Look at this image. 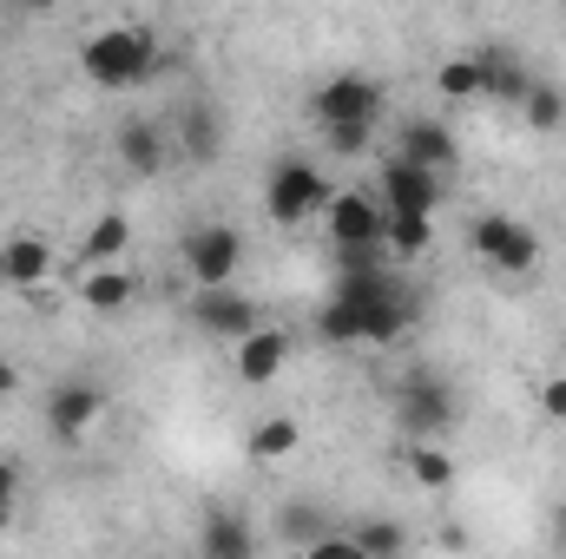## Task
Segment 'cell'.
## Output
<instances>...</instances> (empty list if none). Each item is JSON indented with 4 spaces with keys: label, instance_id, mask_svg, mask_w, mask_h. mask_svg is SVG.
Listing matches in <instances>:
<instances>
[{
    "label": "cell",
    "instance_id": "6da1fadb",
    "mask_svg": "<svg viewBox=\"0 0 566 559\" xmlns=\"http://www.w3.org/2000/svg\"><path fill=\"white\" fill-rule=\"evenodd\" d=\"M158 73V33L151 27H99L80 46V80L99 93H126Z\"/></svg>",
    "mask_w": 566,
    "mask_h": 559
},
{
    "label": "cell",
    "instance_id": "7a4b0ae2",
    "mask_svg": "<svg viewBox=\"0 0 566 559\" xmlns=\"http://www.w3.org/2000/svg\"><path fill=\"white\" fill-rule=\"evenodd\" d=\"M389 409H396V428H402L409 441H448V434H454V421H461L454 389H448L434 369L402 376V382H396V395H389Z\"/></svg>",
    "mask_w": 566,
    "mask_h": 559
},
{
    "label": "cell",
    "instance_id": "3957f363",
    "mask_svg": "<svg viewBox=\"0 0 566 559\" xmlns=\"http://www.w3.org/2000/svg\"><path fill=\"white\" fill-rule=\"evenodd\" d=\"M468 251H474L488 271H501V277H527V271L541 264V231H534L527 218H514V211H481V218L468 224Z\"/></svg>",
    "mask_w": 566,
    "mask_h": 559
},
{
    "label": "cell",
    "instance_id": "277c9868",
    "mask_svg": "<svg viewBox=\"0 0 566 559\" xmlns=\"http://www.w3.org/2000/svg\"><path fill=\"white\" fill-rule=\"evenodd\" d=\"M329 204V178L310 165V158H277L271 178H264V211L271 224H303V218H323Z\"/></svg>",
    "mask_w": 566,
    "mask_h": 559
},
{
    "label": "cell",
    "instance_id": "5b68a950",
    "mask_svg": "<svg viewBox=\"0 0 566 559\" xmlns=\"http://www.w3.org/2000/svg\"><path fill=\"white\" fill-rule=\"evenodd\" d=\"M376 198L389 204V211H441V198H448V171H434V165H416L409 151H382V165H376Z\"/></svg>",
    "mask_w": 566,
    "mask_h": 559
},
{
    "label": "cell",
    "instance_id": "8992f818",
    "mask_svg": "<svg viewBox=\"0 0 566 559\" xmlns=\"http://www.w3.org/2000/svg\"><path fill=\"white\" fill-rule=\"evenodd\" d=\"M178 264H185L191 289L198 283H238V271H244V238L231 224H191L178 238Z\"/></svg>",
    "mask_w": 566,
    "mask_h": 559
},
{
    "label": "cell",
    "instance_id": "52a82bcc",
    "mask_svg": "<svg viewBox=\"0 0 566 559\" xmlns=\"http://www.w3.org/2000/svg\"><path fill=\"white\" fill-rule=\"evenodd\" d=\"M310 119L316 126H376L382 119V86L369 73H329L310 93Z\"/></svg>",
    "mask_w": 566,
    "mask_h": 559
},
{
    "label": "cell",
    "instance_id": "ba28073f",
    "mask_svg": "<svg viewBox=\"0 0 566 559\" xmlns=\"http://www.w3.org/2000/svg\"><path fill=\"white\" fill-rule=\"evenodd\" d=\"M191 329L231 349V342H244L258 329V303L238 296V283H198L191 289Z\"/></svg>",
    "mask_w": 566,
    "mask_h": 559
},
{
    "label": "cell",
    "instance_id": "9c48e42d",
    "mask_svg": "<svg viewBox=\"0 0 566 559\" xmlns=\"http://www.w3.org/2000/svg\"><path fill=\"white\" fill-rule=\"evenodd\" d=\"M106 415V389L99 382H53V395H46V434L53 441H86L93 434V421Z\"/></svg>",
    "mask_w": 566,
    "mask_h": 559
},
{
    "label": "cell",
    "instance_id": "30bf717a",
    "mask_svg": "<svg viewBox=\"0 0 566 559\" xmlns=\"http://www.w3.org/2000/svg\"><path fill=\"white\" fill-rule=\"evenodd\" d=\"M323 231H329V244H376L382 238V198L376 191H329Z\"/></svg>",
    "mask_w": 566,
    "mask_h": 559
},
{
    "label": "cell",
    "instance_id": "8fae6325",
    "mask_svg": "<svg viewBox=\"0 0 566 559\" xmlns=\"http://www.w3.org/2000/svg\"><path fill=\"white\" fill-rule=\"evenodd\" d=\"M474 66H481V99H494V106H521L527 86H534V66L514 46H501V40L474 46Z\"/></svg>",
    "mask_w": 566,
    "mask_h": 559
},
{
    "label": "cell",
    "instance_id": "7c38bea8",
    "mask_svg": "<svg viewBox=\"0 0 566 559\" xmlns=\"http://www.w3.org/2000/svg\"><path fill=\"white\" fill-rule=\"evenodd\" d=\"M231 362H238V382H244V389H271L283 376V362H290V329L258 323L244 342H231Z\"/></svg>",
    "mask_w": 566,
    "mask_h": 559
},
{
    "label": "cell",
    "instance_id": "4fadbf2b",
    "mask_svg": "<svg viewBox=\"0 0 566 559\" xmlns=\"http://www.w3.org/2000/svg\"><path fill=\"white\" fill-rule=\"evenodd\" d=\"M46 277H53V244L33 231H7L0 238V283L33 296V289H46Z\"/></svg>",
    "mask_w": 566,
    "mask_h": 559
},
{
    "label": "cell",
    "instance_id": "5bb4252c",
    "mask_svg": "<svg viewBox=\"0 0 566 559\" xmlns=\"http://www.w3.org/2000/svg\"><path fill=\"white\" fill-rule=\"evenodd\" d=\"M171 151H178V158H191V165H211V158L224 151V113H218L211 99H191V106H178Z\"/></svg>",
    "mask_w": 566,
    "mask_h": 559
},
{
    "label": "cell",
    "instance_id": "9a60e30c",
    "mask_svg": "<svg viewBox=\"0 0 566 559\" xmlns=\"http://www.w3.org/2000/svg\"><path fill=\"white\" fill-rule=\"evenodd\" d=\"M113 151H119V165H126L133 178H158V171L171 165V133H165L158 119H126L119 139H113Z\"/></svg>",
    "mask_w": 566,
    "mask_h": 559
},
{
    "label": "cell",
    "instance_id": "2e32d148",
    "mask_svg": "<svg viewBox=\"0 0 566 559\" xmlns=\"http://www.w3.org/2000/svg\"><path fill=\"white\" fill-rule=\"evenodd\" d=\"M258 547H264V540H258V527H251L238 507H211L205 527H198V553L205 559H251Z\"/></svg>",
    "mask_w": 566,
    "mask_h": 559
},
{
    "label": "cell",
    "instance_id": "e0dca14e",
    "mask_svg": "<svg viewBox=\"0 0 566 559\" xmlns=\"http://www.w3.org/2000/svg\"><path fill=\"white\" fill-rule=\"evenodd\" d=\"M396 151H409L416 165H434V171H448V178H454V165H461V145H454V133H448L441 119H402V126H396Z\"/></svg>",
    "mask_w": 566,
    "mask_h": 559
},
{
    "label": "cell",
    "instance_id": "ac0fdd59",
    "mask_svg": "<svg viewBox=\"0 0 566 559\" xmlns=\"http://www.w3.org/2000/svg\"><path fill=\"white\" fill-rule=\"evenodd\" d=\"M80 303H86L93 316H119V309L139 303V277H133L126 264H93V271L80 277Z\"/></svg>",
    "mask_w": 566,
    "mask_h": 559
},
{
    "label": "cell",
    "instance_id": "d6986e66",
    "mask_svg": "<svg viewBox=\"0 0 566 559\" xmlns=\"http://www.w3.org/2000/svg\"><path fill=\"white\" fill-rule=\"evenodd\" d=\"M382 244H389L396 264H416V257H428V244H434V218L428 211H389L382 204Z\"/></svg>",
    "mask_w": 566,
    "mask_h": 559
},
{
    "label": "cell",
    "instance_id": "ffe728a7",
    "mask_svg": "<svg viewBox=\"0 0 566 559\" xmlns=\"http://www.w3.org/2000/svg\"><path fill=\"white\" fill-rule=\"evenodd\" d=\"M329 534H343V527H336L323 507H310V500H290V507L277 514V540L290 547V553H316Z\"/></svg>",
    "mask_w": 566,
    "mask_h": 559
},
{
    "label": "cell",
    "instance_id": "44dd1931",
    "mask_svg": "<svg viewBox=\"0 0 566 559\" xmlns=\"http://www.w3.org/2000/svg\"><path fill=\"white\" fill-rule=\"evenodd\" d=\"M126 244H133V218H126V211H106V218L86 231L80 264H86V271H93V264H126Z\"/></svg>",
    "mask_w": 566,
    "mask_h": 559
},
{
    "label": "cell",
    "instance_id": "7402d4cb",
    "mask_svg": "<svg viewBox=\"0 0 566 559\" xmlns=\"http://www.w3.org/2000/svg\"><path fill=\"white\" fill-rule=\"evenodd\" d=\"M514 113H521L541 139H560V133H566V86H554V80H534V86H527V99H521Z\"/></svg>",
    "mask_w": 566,
    "mask_h": 559
},
{
    "label": "cell",
    "instance_id": "603a6c76",
    "mask_svg": "<svg viewBox=\"0 0 566 559\" xmlns=\"http://www.w3.org/2000/svg\"><path fill=\"white\" fill-rule=\"evenodd\" d=\"M409 481L422 487V494H448L454 487V454L441 447V441H409Z\"/></svg>",
    "mask_w": 566,
    "mask_h": 559
},
{
    "label": "cell",
    "instance_id": "cb8c5ba5",
    "mask_svg": "<svg viewBox=\"0 0 566 559\" xmlns=\"http://www.w3.org/2000/svg\"><path fill=\"white\" fill-rule=\"evenodd\" d=\"M316 336L329 342V349H349V342H363V303H349V296H323V309H316Z\"/></svg>",
    "mask_w": 566,
    "mask_h": 559
},
{
    "label": "cell",
    "instance_id": "d4e9b609",
    "mask_svg": "<svg viewBox=\"0 0 566 559\" xmlns=\"http://www.w3.org/2000/svg\"><path fill=\"white\" fill-rule=\"evenodd\" d=\"M349 547L363 559H396V553H409V527L402 520H356L349 527Z\"/></svg>",
    "mask_w": 566,
    "mask_h": 559
},
{
    "label": "cell",
    "instance_id": "484cf974",
    "mask_svg": "<svg viewBox=\"0 0 566 559\" xmlns=\"http://www.w3.org/2000/svg\"><path fill=\"white\" fill-rule=\"evenodd\" d=\"M244 454L258 461V467H271V461H283V454H296V421L290 415H271L251 428V441H244Z\"/></svg>",
    "mask_w": 566,
    "mask_h": 559
},
{
    "label": "cell",
    "instance_id": "4316f807",
    "mask_svg": "<svg viewBox=\"0 0 566 559\" xmlns=\"http://www.w3.org/2000/svg\"><path fill=\"white\" fill-rule=\"evenodd\" d=\"M434 86H441V99H454V106L481 99V66H474V53H448V60L434 66Z\"/></svg>",
    "mask_w": 566,
    "mask_h": 559
},
{
    "label": "cell",
    "instance_id": "83f0119b",
    "mask_svg": "<svg viewBox=\"0 0 566 559\" xmlns=\"http://www.w3.org/2000/svg\"><path fill=\"white\" fill-rule=\"evenodd\" d=\"M369 139H376V126H323V145H329V151H343V158H363Z\"/></svg>",
    "mask_w": 566,
    "mask_h": 559
},
{
    "label": "cell",
    "instance_id": "f1b7e54d",
    "mask_svg": "<svg viewBox=\"0 0 566 559\" xmlns=\"http://www.w3.org/2000/svg\"><path fill=\"white\" fill-rule=\"evenodd\" d=\"M541 409H547V421H566V376L541 382Z\"/></svg>",
    "mask_w": 566,
    "mask_h": 559
},
{
    "label": "cell",
    "instance_id": "f546056e",
    "mask_svg": "<svg viewBox=\"0 0 566 559\" xmlns=\"http://www.w3.org/2000/svg\"><path fill=\"white\" fill-rule=\"evenodd\" d=\"M13 507H20V474H13V467L0 461V520H7Z\"/></svg>",
    "mask_w": 566,
    "mask_h": 559
},
{
    "label": "cell",
    "instance_id": "4dcf8cb0",
    "mask_svg": "<svg viewBox=\"0 0 566 559\" xmlns=\"http://www.w3.org/2000/svg\"><path fill=\"white\" fill-rule=\"evenodd\" d=\"M13 395H20V369L0 356V402H13Z\"/></svg>",
    "mask_w": 566,
    "mask_h": 559
},
{
    "label": "cell",
    "instance_id": "1f68e13d",
    "mask_svg": "<svg viewBox=\"0 0 566 559\" xmlns=\"http://www.w3.org/2000/svg\"><path fill=\"white\" fill-rule=\"evenodd\" d=\"M554 547H560V553H566V500H560V507H554Z\"/></svg>",
    "mask_w": 566,
    "mask_h": 559
},
{
    "label": "cell",
    "instance_id": "d6a6232c",
    "mask_svg": "<svg viewBox=\"0 0 566 559\" xmlns=\"http://www.w3.org/2000/svg\"><path fill=\"white\" fill-rule=\"evenodd\" d=\"M13 7H20V13H53L60 0H13Z\"/></svg>",
    "mask_w": 566,
    "mask_h": 559
}]
</instances>
